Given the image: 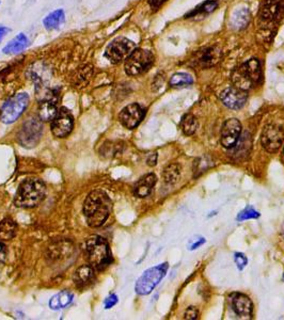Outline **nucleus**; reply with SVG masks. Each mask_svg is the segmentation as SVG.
<instances>
[{"instance_id": "f257e3e1", "label": "nucleus", "mask_w": 284, "mask_h": 320, "mask_svg": "<svg viewBox=\"0 0 284 320\" xmlns=\"http://www.w3.org/2000/svg\"><path fill=\"white\" fill-rule=\"evenodd\" d=\"M112 203L108 194L103 190L90 192L84 203V215L91 227H100L108 220Z\"/></svg>"}, {"instance_id": "f03ea898", "label": "nucleus", "mask_w": 284, "mask_h": 320, "mask_svg": "<svg viewBox=\"0 0 284 320\" xmlns=\"http://www.w3.org/2000/svg\"><path fill=\"white\" fill-rule=\"evenodd\" d=\"M46 186L39 178L25 179L18 186L14 197L15 206L21 208H33L45 199Z\"/></svg>"}, {"instance_id": "7ed1b4c3", "label": "nucleus", "mask_w": 284, "mask_h": 320, "mask_svg": "<svg viewBox=\"0 0 284 320\" xmlns=\"http://www.w3.org/2000/svg\"><path fill=\"white\" fill-rule=\"evenodd\" d=\"M84 250L89 264L96 270H104L112 262L108 243L101 236L95 235L88 238Z\"/></svg>"}, {"instance_id": "20e7f679", "label": "nucleus", "mask_w": 284, "mask_h": 320, "mask_svg": "<svg viewBox=\"0 0 284 320\" xmlns=\"http://www.w3.org/2000/svg\"><path fill=\"white\" fill-rule=\"evenodd\" d=\"M262 78V66L258 59H250L232 73V82L234 87L248 91L258 85Z\"/></svg>"}, {"instance_id": "39448f33", "label": "nucleus", "mask_w": 284, "mask_h": 320, "mask_svg": "<svg viewBox=\"0 0 284 320\" xmlns=\"http://www.w3.org/2000/svg\"><path fill=\"white\" fill-rule=\"evenodd\" d=\"M168 268V263H162L158 266L152 267V268L145 270L138 279L136 285H135V291L140 296H146L151 294L155 287L160 283L164 276H166Z\"/></svg>"}, {"instance_id": "423d86ee", "label": "nucleus", "mask_w": 284, "mask_h": 320, "mask_svg": "<svg viewBox=\"0 0 284 320\" xmlns=\"http://www.w3.org/2000/svg\"><path fill=\"white\" fill-rule=\"evenodd\" d=\"M29 96L27 93H18L10 97L0 110V120L5 124H11L16 121L27 108Z\"/></svg>"}, {"instance_id": "0eeeda50", "label": "nucleus", "mask_w": 284, "mask_h": 320, "mask_svg": "<svg viewBox=\"0 0 284 320\" xmlns=\"http://www.w3.org/2000/svg\"><path fill=\"white\" fill-rule=\"evenodd\" d=\"M154 62V56L151 51L145 49H135L131 56L125 60V72L130 76L143 74Z\"/></svg>"}, {"instance_id": "6e6552de", "label": "nucleus", "mask_w": 284, "mask_h": 320, "mask_svg": "<svg viewBox=\"0 0 284 320\" xmlns=\"http://www.w3.org/2000/svg\"><path fill=\"white\" fill-rule=\"evenodd\" d=\"M42 134L43 125L41 120L36 118H30L21 126L17 136V140L21 147L31 149L40 142Z\"/></svg>"}, {"instance_id": "1a4fd4ad", "label": "nucleus", "mask_w": 284, "mask_h": 320, "mask_svg": "<svg viewBox=\"0 0 284 320\" xmlns=\"http://www.w3.org/2000/svg\"><path fill=\"white\" fill-rule=\"evenodd\" d=\"M136 49V45L127 37L120 36L112 41L105 50L106 57L111 63L118 64L126 60L131 56V53Z\"/></svg>"}, {"instance_id": "9d476101", "label": "nucleus", "mask_w": 284, "mask_h": 320, "mask_svg": "<svg viewBox=\"0 0 284 320\" xmlns=\"http://www.w3.org/2000/svg\"><path fill=\"white\" fill-rule=\"evenodd\" d=\"M284 141L283 129L277 125H266L261 135V143L268 153H277L282 147Z\"/></svg>"}, {"instance_id": "9b49d317", "label": "nucleus", "mask_w": 284, "mask_h": 320, "mask_svg": "<svg viewBox=\"0 0 284 320\" xmlns=\"http://www.w3.org/2000/svg\"><path fill=\"white\" fill-rule=\"evenodd\" d=\"M259 17L262 22H278L284 17V0H264Z\"/></svg>"}, {"instance_id": "f8f14e48", "label": "nucleus", "mask_w": 284, "mask_h": 320, "mask_svg": "<svg viewBox=\"0 0 284 320\" xmlns=\"http://www.w3.org/2000/svg\"><path fill=\"white\" fill-rule=\"evenodd\" d=\"M74 118L70 110L61 108L56 118L51 121V133L57 138H65L73 131Z\"/></svg>"}, {"instance_id": "ddd939ff", "label": "nucleus", "mask_w": 284, "mask_h": 320, "mask_svg": "<svg viewBox=\"0 0 284 320\" xmlns=\"http://www.w3.org/2000/svg\"><path fill=\"white\" fill-rule=\"evenodd\" d=\"M242 123L237 119H229L221 128L220 142L224 149H233L242 134Z\"/></svg>"}, {"instance_id": "4468645a", "label": "nucleus", "mask_w": 284, "mask_h": 320, "mask_svg": "<svg viewBox=\"0 0 284 320\" xmlns=\"http://www.w3.org/2000/svg\"><path fill=\"white\" fill-rule=\"evenodd\" d=\"M144 109L139 104H131L120 112L119 120L127 129L136 128L144 118Z\"/></svg>"}, {"instance_id": "2eb2a0df", "label": "nucleus", "mask_w": 284, "mask_h": 320, "mask_svg": "<svg viewBox=\"0 0 284 320\" xmlns=\"http://www.w3.org/2000/svg\"><path fill=\"white\" fill-rule=\"evenodd\" d=\"M220 100L228 108L238 110L242 109L246 105L247 100H248V94L244 90L236 87H231L222 91V93L220 94Z\"/></svg>"}, {"instance_id": "dca6fc26", "label": "nucleus", "mask_w": 284, "mask_h": 320, "mask_svg": "<svg viewBox=\"0 0 284 320\" xmlns=\"http://www.w3.org/2000/svg\"><path fill=\"white\" fill-rule=\"evenodd\" d=\"M231 308L234 313L244 319H249L253 315V304L248 296L241 293H234L230 296Z\"/></svg>"}, {"instance_id": "f3484780", "label": "nucleus", "mask_w": 284, "mask_h": 320, "mask_svg": "<svg viewBox=\"0 0 284 320\" xmlns=\"http://www.w3.org/2000/svg\"><path fill=\"white\" fill-rule=\"evenodd\" d=\"M222 58V52L218 47H207L198 51L193 57V62L196 65L207 68L216 65Z\"/></svg>"}, {"instance_id": "a211bd4d", "label": "nucleus", "mask_w": 284, "mask_h": 320, "mask_svg": "<svg viewBox=\"0 0 284 320\" xmlns=\"http://www.w3.org/2000/svg\"><path fill=\"white\" fill-rule=\"evenodd\" d=\"M157 182V176L153 173H149L142 176L134 187V193L138 197H146L151 194L154 186Z\"/></svg>"}, {"instance_id": "6ab92c4d", "label": "nucleus", "mask_w": 284, "mask_h": 320, "mask_svg": "<svg viewBox=\"0 0 284 320\" xmlns=\"http://www.w3.org/2000/svg\"><path fill=\"white\" fill-rule=\"evenodd\" d=\"M74 283L78 287H86L94 280V268L91 265H82L75 271L73 276Z\"/></svg>"}, {"instance_id": "aec40b11", "label": "nucleus", "mask_w": 284, "mask_h": 320, "mask_svg": "<svg viewBox=\"0 0 284 320\" xmlns=\"http://www.w3.org/2000/svg\"><path fill=\"white\" fill-rule=\"evenodd\" d=\"M29 41L28 37L24 33H19L7 43L2 49V52L5 55H17L22 50H25L28 46Z\"/></svg>"}, {"instance_id": "412c9836", "label": "nucleus", "mask_w": 284, "mask_h": 320, "mask_svg": "<svg viewBox=\"0 0 284 320\" xmlns=\"http://www.w3.org/2000/svg\"><path fill=\"white\" fill-rule=\"evenodd\" d=\"M251 21V13L248 10V7H241L237 9L232 14L231 17V25L233 29L236 30H243L247 28Z\"/></svg>"}, {"instance_id": "4be33fe9", "label": "nucleus", "mask_w": 284, "mask_h": 320, "mask_svg": "<svg viewBox=\"0 0 284 320\" xmlns=\"http://www.w3.org/2000/svg\"><path fill=\"white\" fill-rule=\"evenodd\" d=\"M65 20V14L62 9H58L49 13L46 17L44 18L43 24L44 27L46 28L48 31H52V30H57L60 28Z\"/></svg>"}, {"instance_id": "5701e85b", "label": "nucleus", "mask_w": 284, "mask_h": 320, "mask_svg": "<svg viewBox=\"0 0 284 320\" xmlns=\"http://www.w3.org/2000/svg\"><path fill=\"white\" fill-rule=\"evenodd\" d=\"M17 225L11 218H5L0 222V241H9L16 236Z\"/></svg>"}, {"instance_id": "b1692460", "label": "nucleus", "mask_w": 284, "mask_h": 320, "mask_svg": "<svg viewBox=\"0 0 284 320\" xmlns=\"http://www.w3.org/2000/svg\"><path fill=\"white\" fill-rule=\"evenodd\" d=\"M182 166L179 163H170L164 167L162 172V178L168 185H174L181 178Z\"/></svg>"}, {"instance_id": "393cba45", "label": "nucleus", "mask_w": 284, "mask_h": 320, "mask_svg": "<svg viewBox=\"0 0 284 320\" xmlns=\"http://www.w3.org/2000/svg\"><path fill=\"white\" fill-rule=\"evenodd\" d=\"M74 299L73 294L69 292H61L55 295L49 301V308L51 310H62L69 307Z\"/></svg>"}, {"instance_id": "a878e982", "label": "nucleus", "mask_w": 284, "mask_h": 320, "mask_svg": "<svg viewBox=\"0 0 284 320\" xmlns=\"http://www.w3.org/2000/svg\"><path fill=\"white\" fill-rule=\"evenodd\" d=\"M57 106L51 101H44L39 106V119L44 122H51L58 113Z\"/></svg>"}, {"instance_id": "bb28decb", "label": "nucleus", "mask_w": 284, "mask_h": 320, "mask_svg": "<svg viewBox=\"0 0 284 320\" xmlns=\"http://www.w3.org/2000/svg\"><path fill=\"white\" fill-rule=\"evenodd\" d=\"M193 83V78L192 76L187 74V73H176L174 75H172V77L170 78L169 85L172 88H185L191 86Z\"/></svg>"}, {"instance_id": "cd10ccee", "label": "nucleus", "mask_w": 284, "mask_h": 320, "mask_svg": "<svg viewBox=\"0 0 284 320\" xmlns=\"http://www.w3.org/2000/svg\"><path fill=\"white\" fill-rule=\"evenodd\" d=\"M181 127H182V131H183L184 135L190 137V136L194 135V133L197 132V129L199 127L198 120L190 113L185 114L182 119V122H181Z\"/></svg>"}, {"instance_id": "c85d7f7f", "label": "nucleus", "mask_w": 284, "mask_h": 320, "mask_svg": "<svg viewBox=\"0 0 284 320\" xmlns=\"http://www.w3.org/2000/svg\"><path fill=\"white\" fill-rule=\"evenodd\" d=\"M214 165V161L211 159V157L208 156H203L198 158L196 161H194L193 165V172H194V176H200L201 174L205 173L209 167H212Z\"/></svg>"}, {"instance_id": "c756f323", "label": "nucleus", "mask_w": 284, "mask_h": 320, "mask_svg": "<svg viewBox=\"0 0 284 320\" xmlns=\"http://www.w3.org/2000/svg\"><path fill=\"white\" fill-rule=\"evenodd\" d=\"M218 6V2L216 0H208V1H205L202 4H200L196 10H193L189 15L190 16H193V15H199V14H209L213 11H215Z\"/></svg>"}, {"instance_id": "7c9ffc66", "label": "nucleus", "mask_w": 284, "mask_h": 320, "mask_svg": "<svg viewBox=\"0 0 284 320\" xmlns=\"http://www.w3.org/2000/svg\"><path fill=\"white\" fill-rule=\"evenodd\" d=\"M261 216V213L254 209L252 206L246 207L244 210L238 213L237 221H245V220H250V219H258Z\"/></svg>"}, {"instance_id": "2f4dec72", "label": "nucleus", "mask_w": 284, "mask_h": 320, "mask_svg": "<svg viewBox=\"0 0 284 320\" xmlns=\"http://www.w3.org/2000/svg\"><path fill=\"white\" fill-rule=\"evenodd\" d=\"M234 262H235V264L237 266L238 270L242 271V270H244L246 268V266L248 265V258L246 257L245 254L237 252V253L234 254Z\"/></svg>"}, {"instance_id": "473e14b6", "label": "nucleus", "mask_w": 284, "mask_h": 320, "mask_svg": "<svg viewBox=\"0 0 284 320\" xmlns=\"http://www.w3.org/2000/svg\"><path fill=\"white\" fill-rule=\"evenodd\" d=\"M199 315H200L199 310L196 307H189L185 311L183 318L186 320H194L199 318Z\"/></svg>"}, {"instance_id": "72a5a7b5", "label": "nucleus", "mask_w": 284, "mask_h": 320, "mask_svg": "<svg viewBox=\"0 0 284 320\" xmlns=\"http://www.w3.org/2000/svg\"><path fill=\"white\" fill-rule=\"evenodd\" d=\"M205 243V238L204 237H201V236H198L196 238H192L189 241V245H188V250L189 251H193V250H197L198 248H200L201 246H203Z\"/></svg>"}, {"instance_id": "f704fd0d", "label": "nucleus", "mask_w": 284, "mask_h": 320, "mask_svg": "<svg viewBox=\"0 0 284 320\" xmlns=\"http://www.w3.org/2000/svg\"><path fill=\"white\" fill-rule=\"evenodd\" d=\"M118 297L117 295H110L108 298L105 300V309H111L112 307H115L118 303Z\"/></svg>"}, {"instance_id": "c9c22d12", "label": "nucleus", "mask_w": 284, "mask_h": 320, "mask_svg": "<svg viewBox=\"0 0 284 320\" xmlns=\"http://www.w3.org/2000/svg\"><path fill=\"white\" fill-rule=\"evenodd\" d=\"M6 256H7L6 248L2 242H0V266H2L5 263Z\"/></svg>"}, {"instance_id": "e433bc0d", "label": "nucleus", "mask_w": 284, "mask_h": 320, "mask_svg": "<svg viewBox=\"0 0 284 320\" xmlns=\"http://www.w3.org/2000/svg\"><path fill=\"white\" fill-rule=\"evenodd\" d=\"M157 158H158V155L157 153H153V154H149L147 159H146V163L149 166H154L157 164Z\"/></svg>"}, {"instance_id": "4c0bfd02", "label": "nucleus", "mask_w": 284, "mask_h": 320, "mask_svg": "<svg viewBox=\"0 0 284 320\" xmlns=\"http://www.w3.org/2000/svg\"><path fill=\"white\" fill-rule=\"evenodd\" d=\"M167 0H148V3L153 9H158V7L161 6Z\"/></svg>"}, {"instance_id": "58836bf2", "label": "nucleus", "mask_w": 284, "mask_h": 320, "mask_svg": "<svg viewBox=\"0 0 284 320\" xmlns=\"http://www.w3.org/2000/svg\"><path fill=\"white\" fill-rule=\"evenodd\" d=\"M7 32H10L9 28L0 26V42H1L4 39V36L7 34Z\"/></svg>"}, {"instance_id": "ea45409f", "label": "nucleus", "mask_w": 284, "mask_h": 320, "mask_svg": "<svg viewBox=\"0 0 284 320\" xmlns=\"http://www.w3.org/2000/svg\"><path fill=\"white\" fill-rule=\"evenodd\" d=\"M283 281H284V274H283Z\"/></svg>"}]
</instances>
